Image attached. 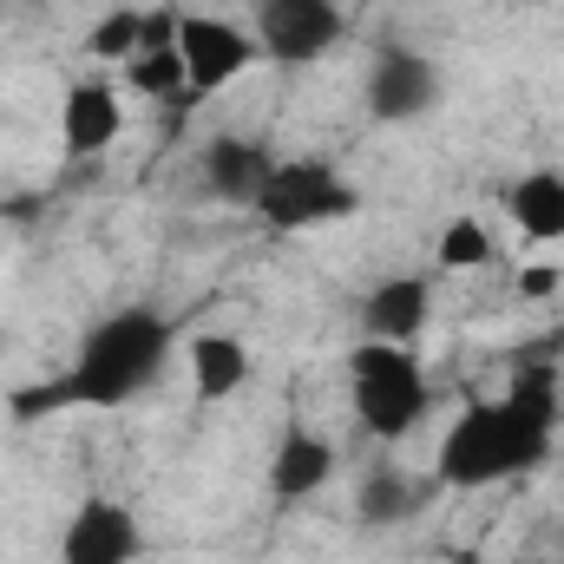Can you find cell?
Segmentation results:
<instances>
[{
	"instance_id": "cell-14",
	"label": "cell",
	"mask_w": 564,
	"mask_h": 564,
	"mask_svg": "<svg viewBox=\"0 0 564 564\" xmlns=\"http://www.w3.org/2000/svg\"><path fill=\"white\" fill-rule=\"evenodd\" d=\"M525 243H564V171H525L506 197Z\"/></svg>"
},
{
	"instance_id": "cell-9",
	"label": "cell",
	"mask_w": 564,
	"mask_h": 564,
	"mask_svg": "<svg viewBox=\"0 0 564 564\" xmlns=\"http://www.w3.org/2000/svg\"><path fill=\"white\" fill-rule=\"evenodd\" d=\"M204 191L217 197V204H230V210H257V197H263V177L276 171V158L263 151L257 139H237V132H224V139L204 144Z\"/></svg>"
},
{
	"instance_id": "cell-6",
	"label": "cell",
	"mask_w": 564,
	"mask_h": 564,
	"mask_svg": "<svg viewBox=\"0 0 564 564\" xmlns=\"http://www.w3.org/2000/svg\"><path fill=\"white\" fill-rule=\"evenodd\" d=\"M257 46L282 66H315L341 46V7L335 0H257Z\"/></svg>"
},
{
	"instance_id": "cell-20",
	"label": "cell",
	"mask_w": 564,
	"mask_h": 564,
	"mask_svg": "<svg viewBox=\"0 0 564 564\" xmlns=\"http://www.w3.org/2000/svg\"><path fill=\"white\" fill-rule=\"evenodd\" d=\"M446 564H492V558H479V552H453Z\"/></svg>"
},
{
	"instance_id": "cell-5",
	"label": "cell",
	"mask_w": 564,
	"mask_h": 564,
	"mask_svg": "<svg viewBox=\"0 0 564 564\" xmlns=\"http://www.w3.org/2000/svg\"><path fill=\"white\" fill-rule=\"evenodd\" d=\"M177 59H184V86L204 99V93L237 86V79L263 59V46H257V33H243L237 20H217V13H177Z\"/></svg>"
},
{
	"instance_id": "cell-17",
	"label": "cell",
	"mask_w": 564,
	"mask_h": 564,
	"mask_svg": "<svg viewBox=\"0 0 564 564\" xmlns=\"http://www.w3.org/2000/svg\"><path fill=\"white\" fill-rule=\"evenodd\" d=\"M139 46H144V13H132V7L99 13V26L86 33V53H93V59H112V66L139 59Z\"/></svg>"
},
{
	"instance_id": "cell-16",
	"label": "cell",
	"mask_w": 564,
	"mask_h": 564,
	"mask_svg": "<svg viewBox=\"0 0 564 564\" xmlns=\"http://www.w3.org/2000/svg\"><path fill=\"white\" fill-rule=\"evenodd\" d=\"M126 86L144 93V99H177V93H191V86H184L177 40H171V46H144L139 59H126Z\"/></svg>"
},
{
	"instance_id": "cell-13",
	"label": "cell",
	"mask_w": 564,
	"mask_h": 564,
	"mask_svg": "<svg viewBox=\"0 0 564 564\" xmlns=\"http://www.w3.org/2000/svg\"><path fill=\"white\" fill-rule=\"evenodd\" d=\"M328 479H335V446H328L322 433H282L276 466H270V492H276V506H302V499H315Z\"/></svg>"
},
{
	"instance_id": "cell-8",
	"label": "cell",
	"mask_w": 564,
	"mask_h": 564,
	"mask_svg": "<svg viewBox=\"0 0 564 564\" xmlns=\"http://www.w3.org/2000/svg\"><path fill=\"white\" fill-rule=\"evenodd\" d=\"M440 106V66L414 46H388L368 66V112L381 126H414Z\"/></svg>"
},
{
	"instance_id": "cell-18",
	"label": "cell",
	"mask_w": 564,
	"mask_h": 564,
	"mask_svg": "<svg viewBox=\"0 0 564 564\" xmlns=\"http://www.w3.org/2000/svg\"><path fill=\"white\" fill-rule=\"evenodd\" d=\"M492 263V230L479 224V217H453L446 230H440V270H486Z\"/></svg>"
},
{
	"instance_id": "cell-19",
	"label": "cell",
	"mask_w": 564,
	"mask_h": 564,
	"mask_svg": "<svg viewBox=\"0 0 564 564\" xmlns=\"http://www.w3.org/2000/svg\"><path fill=\"white\" fill-rule=\"evenodd\" d=\"M558 282H564L558 263H525V270H519V295H525V302H545Z\"/></svg>"
},
{
	"instance_id": "cell-10",
	"label": "cell",
	"mask_w": 564,
	"mask_h": 564,
	"mask_svg": "<svg viewBox=\"0 0 564 564\" xmlns=\"http://www.w3.org/2000/svg\"><path fill=\"white\" fill-rule=\"evenodd\" d=\"M119 132H126V106H119L112 86H99V79L66 86V99H59V144H66V158H99V151H112Z\"/></svg>"
},
{
	"instance_id": "cell-3",
	"label": "cell",
	"mask_w": 564,
	"mask_h": 564,
	"mask_svg": "<svg viewBox=\"0 0 564 564\" xmlns=\"http://www.w3.org/2000/svg\"><path fill=\"white\" fill-rule=\"evenodd\" d=\"M348 401H355L361 433H375V440L414 433L426 414V375H421V361H414V348L361 335L355 355H348Z\"/></svg>"
},
{
	"instance_id": "cell-2",
	"label": "cell",
	"mask_w": 564,
	"mask_h": 564,
	"mask_svg": "<svg viewBox=\"0 0 564 564\" xmlns=\"http://www.w3.org/2000/svg\"><path fill=\"white\" fill-rule=\"evenodd\" d=\"M164 361H171V322L158 308H119L79 341V361L66 375H53L33 394H13V414H53V408L112 414L158 381Z\"/></svg>"
},
{
	"instance_id": "cell-1",
	"label": "cell",
	"mask_w": 564,
	"mask_h": 564,
	"mask_svg": "<svg viewBox=\"0 0 564 564\" xmlns=\"http://www.w3.org/2000/svg\"><path fill=\"white\" fill-rule=\"evenodd\" d=\"M558 433V375L552 368H525L499 401H473L459 421L446 426L433 479L453 492H479V486H506L525 479Z\"/></svg>"
},
{
	"instance_id": "cell-7",
	"label": "cell",
	"mask_w": 564,
	"mask_h": 564,
	"mask_svg": "<svg viewBox=\"0 0 564 564\" xmlns=\"http://www.w3.org/2000/svg\"><path fill=\"white\" fill-rule=\"evenodd\" d=\"M139 552H144L139 512L126 499H106V492L79 499V512L59 532V564H139Z\"/></svg>"
},
{
	"instance_id": "cell-15",
	"label": "cell",
	"mask_w": 564,
	"mask_h": 564,
	"mask_svg": "<svg viewBox=\"0 0 564 564\" xmlns=\"http://www.w3.org/2000/svg\"><path fill=\"white\" fill-rule=\"evenodd\" d=\"M421 506H426V492L408 473H394V466L368 473V479H361V499H355V512H361L368 525H401V519H414Z\"/></svg>"
},
{
	"instance_id": "cell-11",
	"label": "cell",
	"mask_w": 564,
	"mask_h": 564,
	"mask_svg": "<svg viewBox=\"0 0 564 564\" xmlns=\"http://www.w3.org/2000/svg\"><path fill=\"white\" fill-rule=\"evenodd\" d=\"M426 308H433L426 276H388V282H375L368 302H361V335H368V341H401V348H414V335L426 328Z\"/></svg>"
},
{
	"instance_id": "cell-4",
	"label": "cell",
	"mask_w": 564,
	"mask_h": 564,
	"mask_svg": "<svg viewBox=\"0 0 564 564\" xmlns=\"http://www.w3.org/2000/svg\"><path fill=\"white\" fill-rule=\"evenodd\" d=\"M355 210H361L355 184H348L335 164H322V158H282L276 171L263 177V197H257V217H263L270 230H282V237L341 224V217H355Z\"/></svg>"
},
{
	"instance_id": "cell-12",
	"label": "cell",
	"mask_w": 564,
	"mask_h": 564,
	"mask_svg": "<svg viewBox=\"0 0 564 564\" xmlns=\"http://www.w3.org/2000/svg\"><path fill=\"white\" fill-rule=\"evenodd\" d=\"M191 394L197 401H230V394H243L250 388V348L237 341V335H224V328H204V335H191Z\"/></svg>"
}]
</instances>
